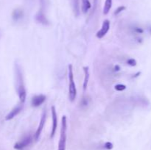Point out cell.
I'll return each instance as SVG.
<instances>
[{
	"label": "cell",
	"instance_id": "cell-1",
	"mask_svg": "<svg viewBox=\"0 0 151 150\" xmlns=\"http://www.w3.org/2000/svg\"><path fill=\"white\" fill-rule=\"evenodd\" d=\"M15 71V79H16V92L18 94L20 103H24L26 101L27 98V91L25 88L24 82L23 72H22L21 66L18 63H16L14 65Z\"/></svg>",
	"mask_w": 151,
	"mask_h": 150
},
{
	"label": "cell",
	"instance_id": "cell-2",
	"mask_svg": "<svg viewBox=\"0 0 151 150\" xmlns=\"http://www.w3.org/2000/svg\"><path fill=\"white\" fill-rule=\"evenodd\" d=\"M66 139H67V119L66 116H63L61 119L60 140L58 150H66Z\"/></svg>",
	"mask_w": 151,
	"mask_h": 150
},
{
	"label": "cell",
	"instance_id": "cell-3",
	"mask_svg": "<svg viewBox=\"0 0 151 150\" xmlns=\"http://www.w3.org/2000/svg\"><path fill=\"white\" fill-rule=\"evenodd\" d=\"M68 78H69V97L71 101H74L77 96V89L74 81L73 68L72 65L68 66Z\"/></svg>",
	"mask_w": 151,
	"mask_h": 150
},
{
	"label": "cell",
	"instance_id": "cell-4",
	"mask_svg": "<svg viewBox=\"0 0 151 150\" xmlns=\"http://www.w3.org/2000/svg\"><path fill=\"white\" fill-rule=\"evenodd\" d=\"M32 141V136L29 134V135H26L25 136H24L20 141H19L18 142H16L14 145V149L16 150H22L24 148H26L27 146H28L29 145H30V144Z\"/></svg>",
	"mask_w": 151,
	"mask_h": 150
},
{
	"label": "cell",
	"instance_id": "cell-5",
	"mask_svg": "<svg viewBox=\"0 0 151 150\" xmlns=\"http://www.w3.org/2000/svg\"><path fill=\"white\" fill-rule=\"evenodd\" d=\"M46 119H47V110H46V109H44L42 113V115H41V119H40L39 124H38V128H37L36 131L35 132V135H34V138H35V140L36 141H38L40 135H41V132H42L43 129H44V125H45L46 123Z\"/></svg>",
	"mask_w": 151,
	"mask_h": 150
},
{
	"label": "cell",
	"instance_id": "cell-6",
	"mask_svg": "<svg viewBox=\"0 0 151 150\" xmlns=\"http://www.w3.org/2000/svg\"><path fill=\"white\" fill-rule=\"evenodd\" d=\"M51 113H52V124L50 138H52L53 137L55 136V132H56V130H57V127H58V115H57V112H56V109L55 106H52Z\"/></svg>",
	"mask_w": 151,
	"mask_h": 150
},
{
	"label": "cell",
	"instance_id": "cell-7",
	"mask_svg": "<svg viewBox=\"0 0 151 150\" xmlns=\"http://www.w3.org/2000/svg\"><path fill=\"white\" fill-rule=\"evenodd\" d=\"M24 104L20 103V104H17L16 106H15L10 112H9L8 114L5 116V120L6 121H10L11 119H13V118L16 117V116L19 114V113L22 112V110H23Z\"/></svg>",
	"mask_w": 151,
	"mask_h": 150
},
{
	"label": "cell",
	"instance_id": "cell-8",
	"mask_svg": "<svg viewBox=\"0 0 151 150\" xmlns=\"http://www.w3.org/2000/svg\"><path fill=\"white\" fill-rule=\"evenodd\" d=\"M35 21L38 23L44 25V26H48V25H50V21L47 19L43 9H40L39 11L36 13V15H35Z\"/></svg>",
	"mask_w": 151,
	"mask_h": 150
},
{
	"label": "cell",
	"instance_id": "cell-9",
	"mask_svg": "<svg viewBox=\"0 0 151 150\" xmlns=\"http://www.w3.org/2000/svg\"><path fill=\"white\" fill-rule=\"evenodd\" d=\"M47 99V96L44 94H38V95L34 96L31 99V104L32 107H38L42 104L45 102Z\"/></svg>",
	"mask_w": 151,
	"mask_h": 150
},
{
	"label": "cell",
	"instance_id": "cell-10",
	"mask_svg": "<svg viewBox=\"0 0 151 150\" xmlns=\"http://www.w3.org/2000/svg\"><path fill=\"white\" fill-rule=\"evenodd\" d=\"M109 29H110V21H109V20L106 19V20H105L104 21H103L101 29H100V30L97 32V34H96L97 38H103V37L108 33Z\"/></svg>",
	"mask_w": 151,
	"mask_h": 150
},
{
	"label": "cell",
	"instance_id": "cell-11",
	"mask_svg": "<svg viewBox=\"0 0 151 150\" xmlns=\"http://www.w3.org/2000/svg\"><path fill=\"white\" fill-rule=\"evenodd\" d=\"M83 71H84V80H83V91L85 92L86 90L87 86H88V80H89V68L88 66H84L83 68Z\"/></svg>",
	"mask_w": 151,
	"mask_h": 150
},
{
	"label": "cell",
	"instance_id": "cell-12",
	"mask_svg": "<svg viewBox=\"0 0 151 150\" xmlns=\"http://www.w3.org/2000/svg\"><path fill=\"white\" fill-rule=\"evenodd\" d=\"M24 16V12L22 9L20 8H17V9H15L13 10V13H12V18H13V21H19V20L23 18Z\"/></svg>",
	"mask_w": 151,
	"mask_h": 150
},
{
	"label": "cell",
	"instance_id": "cell-13",
	"mask_svg": "<svg viewBox=\"0 0 151 150\" xmlns=\"http://www.w3.org/2000/svg\"><path fill=\"white\" fill-rule=\"evenodd\" d=\"M72 7L75 16H79L80 15V4L79 0H72Z\"/></svg>",
	"mask_w": 151,
	"mask_h": 150
},
{
	"label": "cell",
	"instance_id": "cell-14",
	"mask_svg": "<svg viewBox=\"0 0 151 150\" xmlns=\"http://www.w3.org/2000/svg\"><path fill=\"white\" fill-rule=\"evenodd\" d=\"M112 7V0H106L103 7V14L107 15Z\"/></svg>",
	"mask_w": 151,
	"mask_h": 150
},
{
	"label": "cell",
	"instance_id": "cell-15",
	"mask_svg": "<svg viewBox=\"0 0 151 150\" xmlns=\"http://www.w3.org/2000/svg\"><path fill=\"white\" fill-rule=\"evenodd\" d=\"M82 1V10L84 13H86L90 10L91 4L89 0H81Z\"/></svg>",
	"mask_w": 151,
	"mask_h": 150
},
{
	"label": "cell",
	"instance_id": "cell-16",
	"mask_svg": "<svg viewBox=\"0 0 151 150\" xmlns=\"http://www.w3.org/2000/svg\"><path fill=\"white\" fill-rule=\"evenodd\" d=\"M114 88L117 91H123L126 89V85L123 84H117L114 86Z\"/></svg>",
	"mask_w": 151,
	"mask_h": 150
},
{
	"label": "cell",
	"instance_id": "cell-17",
	"mask_svg": "<svg viewBox=\"0 0 151 150\" xmlns=\"http://www.w3.org/2000/svg\"><path fill=\"white\" fill-rule=\"evenodd\" d=\"M125 9H126V7H125V6H119V7H118L115 10L114 14V16H117V15H119V13H122L123 10H125Z\"/></svg>",
	"mask_w": 151,
	"mask_h": 150
},
{
	"label": "cell",
	"instance_id": "cell-18",
	"mask_svg": "<svg viewBox=\"0 0 151 150\" xmlns=\"http://www.w3.org/2000/svg\"><path fill=\"white\" fill-rule=\"evenodd\" d=\"M127 63H128V65H129V66H135L136 65H137V61H136L135 59L130 58L127 60Z\"/></svg>",
	"mask_w": 151,
	"mask_h": 150
},
{
	"label": "cell",
	"instance_id": "cell-19",
	"mask_svg": "<svg viewBox=\"0 0 151 150\" xmlns=\"http://www.w3.org/2000/svg\"><path fill=\"white\" fill-rule=\"evenodd\" d=\"M88 100H87L86 98H83L82 99V100H81V105L82 106V107H86L87 105H88Z\"/></svg>",
	"mask_w": 151,
	"mask_h": 150
},
{
	"label": "cell",
	"instance_id": "cell-20",
	"mask_svg": "<svg viewBox=\"0 0 151 150\" xmlns=\"http://www.w3.org/2000/svg\"><path fill=\"white\" fill-rule=\"evenodd\" d=\"M105 148L108 150H110L113 148V144H111V142H106L105 144Z\"/></svg>",
	"mask_w": 151,
	"mask_h": 150
},
{
	"label": "cell",
	"instance_id": "cell-21",
	"mask_svg": "<svg viewBox=\"0 0 151 150\" xmlns=\"http://www.w3.org/2000/svg\"><path fill=\"white\" fill-rule=\"evenodd\" d=\"M134 32H137V33L138 34H141L143 32V30L139 27H135V29H134Z\"/></svg>",
	"mask_w": 151,
	"mask_h": 150
},
{
	"label": "cell",
	"instance_id": "cell-22",
	"mask_svg": "<svg viewBox=\"0 0 151 150\" xmlns=\"http://www.w3.org/2000/svg\"><path fill=\"white\" fill-rule=\"evenodd\" d=\"M39 1H40V4H41V9H43V10H44V4H45V0H39Z\"/></svg>",
	"mask_w": 151,
	"mask_h": 150
},
{
	"label": "cell",
	"instance_id": "cell-23",
	"mask_svg": "<svg viewBox=\"0 0 151 150\" xmlns=\"http://www.w3.org/2000/svg\"><path fill=\"white\" fill-rule=\"evenodd\" d=\"M120 69V67L119 66H114V71H119Z\"/></svg>",
	"mask_w": 151,
	"mask_h": 150
},
{
	"label": "cell",
	"instance_id": "cell-24",
	"mask_svg": "<svg viewBox=\"0 0 151 150\" xmlns=\"http://www.w3.org/2000/svg\"><path fill=\"white\" fill-rule=\"evenodd\" d=\"M1 36H2V31H1V29H0V39H1Z\"/></svg>",
	"mask_w": 151,
	"mask_h": 150
}]
</instances>
